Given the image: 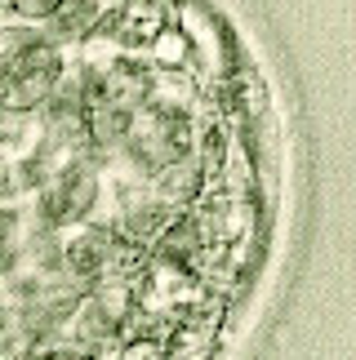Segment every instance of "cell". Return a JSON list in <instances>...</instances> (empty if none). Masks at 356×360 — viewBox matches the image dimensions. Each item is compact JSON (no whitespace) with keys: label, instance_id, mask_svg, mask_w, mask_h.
Wrapping results in <instances>:
<instances>
[{"label":"cell","instance_id":"obj_1","mask_svg":"<svg viewBox=\"0 0 356 360\" xmlns=\"http://www.w3.org/2000/svg\"><path fill=\"white\" fill-rule=\"evenodd\" d=\"M98 258H103V245L98 240H76L72 245V267L76 271H94V267H98Z\"/></svg>","mask_w":356,"mask_h":360}]
</instances>
